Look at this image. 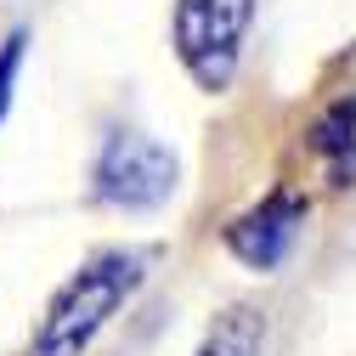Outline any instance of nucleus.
<instances>
[{
    "label": "nucleus",
    "mask_w": 356,
    "mask_h": 356,
    "mask_svg": "<svg viewBox=\"0 0 356 356\" xmlns=\"http://www.w3.org/2000/svg\"><path fill=\"white\" fill-rule=\"evenodd\" d=\"M142 283H147L142 249H97L91 260H79V272H68L40 311L29 356H85L97 334L142 294Z\"/></svg>",
    "instance_id": "nucleus-1"
},
{
    "label": "nucleus",
    "mask_w": 356,
    "mask_h": 356,
    "mask_svg": "<svg viewBox=\"0 0 356 356\" xmlns=\"http://www.w3.org/2000/svg\"><path fill=\"white\" fill-rule=\"evenodd\" d=\"M254 29V0H175L170 6V46L198 91H232L243 40Z\"/></svg>",
    "instance_id": "nucleus-2"
},
{
    "label": "nucleus",
    "mask_w": 356,
    "mask_h": 356,
    "mask_svg": "<svg viewBox=\"0 0 356 356\" xmlns=\"http://www.w3.org/2000/svg\"><path fill=\"white\" fill-rule=\"evenodd\" d=\"M175 187H181V159H175L159 136H147V130H108L97 159H91V198L108 204V209H159L175 198Z\"/></svg>",
    "instance_id": "nucleus-3"
},
{
    "label": "nucleus",
    "mask_w": 356,
    "mask_h": 356,
    "mask_svg": "<svg viewBox=\"0 0 356 356\" xmlns=\"http://www.w3.org/2000/svg\"><path fill=\"white\" fill-rule=\"evenodd\" d=\"M305 215H311L305 193L272 187L260 204H249L243 215L227 220L220 243H227V254L238 266H249V272H277V266L289 260V249L300 243V232H305Z\"/></svg>",
    "instance_id": "nucleus-4"
},
{
    "label": "nucleus",
    "mask_w": 356,
    "mask_h": 356,
    "mask_svg": "<svg viewBox=\"0 0 356 356\" xmlns=\"http://www.w3.org/2000/svg\"><path fill=\"white\" fill-rule=\"evenodd\" d=\"M260 345H266V317L254 305H232L209 323L193 356H260Z\"/></svg>",
    "instance_id": "nucleus-5"
},
{
    "label": "nucleus",
    "mask_w": 356,
    "mask_h": 356,
    "mask_svg": "<svg viewBox=\"0 0 356 356\" xmlns=\"http://www.w3.org/2000/svg\"><path fill=\"white\" fill-rule=\"evenodd\" d=\"M305 147L317 153L323 164H334V159H345V153L356 147V91H339V97H334L317 119H311Z\"/></svg>",
    "instance_id": "nucleus-6"
},
{
    "label": "nucleus",
    "mask_w": 356,
    "mask_h": 356,
    "mask_svg": "<svg viewBox=\"0 0 356 356\" xmlns=\"http://www.w3.org/2000/svg\"><path fill=\"white\" fill-rule=\"evenodd\" d=\"M23 57H29V29H12L6 40H0V124H6V113H12V97H17Z\"/></svg>",
    "instance_id": "nucleus-7"
}]
</instances>
